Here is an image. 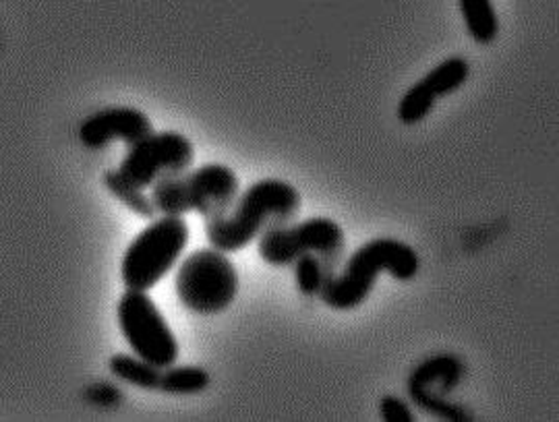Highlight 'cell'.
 <instances>
[{
	"mask_svg": "<svg viewBox=\"0 0 559 422\" xmlns=\"http://www.w3.org/2000/svg\"><path fill=\"white\" fill-rule=\"evenodd\" d=\"M102 182H104V186H106V191L110 195H115L127 209H131L140 218H145V220H154L156 218L158 209H156V205L152 202V197H147L143 193V189H140L138 184L127 181L120 174V170H106L104 177H102Z\"/></svg>",
	"mask_w": 559,
	"mask_h": 422,
	"instance_id": "4fadbf2b",
	"label": "cell"
},
{
	"mask_svg": "<svg viewBox=\"0 0 559 422\" xmlns=\"http://www.w3.org/2000/svg\"><path fill=\"white\" fill-rule=\"evenodd\" d=\"M346 246L344 230L330 218H309L299 224L272 226L260 237L258 253L274 267L295 265L302 255H318L325 267L336 276V267Z\"/></svg>",
	"mask_w": 559,
	"mask_h": 422,
	"instance_id": "8992f818",
	"label": "cell"
},
{
	"mask_svg": "<svg viewBox=\"0 0 559 422\" xmlns=\"http://www.w3.org/2000/svg\"><path fill=\"white\" fill-rule=\"evenodd\" d=\"M295 278L297 288L305 297H320L321 290L334 278V274L325 267V263L321 262L318 255L309 253L295 263Z\"/></svg>",
	"mask_w": 559,
	"mask_h": 422,
	"instance_id": "2e32d148",
	"label": "cell"
},
{
	"mask_svg": "<svg viewBox=\"0 0 559 422\" xmlns=\"http://www.w3.org/2000/svg\"><path fill=\"white\" fill-rule=\"evenodd\" d=\"M110 373L120 382L135 385L141 389H160L162 371L160 366L152 362L143 361L138 354H115L108 361Z\"/></svg>",
	"mask_w": 559,
	"mask_h": 422,
	"instance_id": "7c38bea8",
	"label": "cell"
},
{
	"mask_svg": "<svg viewBox=\"0 0 559 422\" xmlns=\"http://www.w3.org/2000/svg\"><path fill=\"white\" fill-rule=\"evenodd\" d=\"M420 269L417 251L396 239H373L359 246L346 262L340 276H334L321 290V301L334 311H350L367 301L381 272L396 280H413Z\"/></svg>",
	"mask_w": 559,
	"mask_h": 422,
	"instance_id": "7a4b0ae2",
	"label": "cell"
},
{
	"mask_svg": "<svg viewBox=\"0 0 559 422\" xmlns=\"http://www.w3.org/2000/svg\"><path fill=\"white\" fill-rule=\"evenodd\" d=\"M150 197L162 216L200 214L212 220L228 214L239 200V177L224 164H205L189 174L156 182Z\"/></svg>",
	"mask_w": 559,
	"mask_h": 422,
	"instance_id": "3957f363",
	"label": "cell"
},
{
	"mask_svg": "<svg viewBox=\"0 0 559 422\" xmlns=\"http://www.w3.org/2000/svg\"><path fill=\"white\" fill-rule=\"evenodd\" d=\"M177 297L198 315L226 311L239 292V274L228 253L214 246L200 249L185 257L175 278Z\"/></svg>",
	"mask_w": 559,
	"mask_h": 422,
	"instance_id": "5b68a950",
	"label": "cell"
},
{
	"mask_svg": "<svg viewBox=\"0 0 559 422\" xmlns=\"http://www.w3.org/2000/svg\"><path fill=\"white\" fill-rule=\"evenodd\" d=\"M189 242V224L179 216H162L127 246L120 278L127 290L150 292L179 262Z\"/></svg>",
	"mask_w": 559,
	"mask_h": 422,
	"instance_id": "277c9868",
	"label": "cell"
},
{
	"mask_svg": "<svg viewBox=\"0 0 559 422\" xmlns=\"http://www.w3.org/2000/svg\"><path fill=\"white\" fill-rule=\"evenodd\" d=\"M299 209L300 193L293 184L263 179L239 195L228 214L205 220V237L214 249L237 253L260 239L267 228L288 224Z\"/></svg>",
	"mask_w": 559,
	"mask_h": 422,
	"instance_id": "6da1fadb",
	"label": "cell"
},
{
	"mask_svg": "<svg viewBox=\"0 0 559 422\" xmlns=\"http://www.w3.org/2000/svg\"><path fill=\"white\" fill-rule=\"evenodd\" d=\"M468 75H471L468 61L462 57H452L440 62L436 69H431L420 81L436 98H443L460 89L468 80Z\"/></svg>",
	"mask_w": 559,
	"mask_h": 422,
	"instance_id": "5bb4252c",
	"label": "cell"
},
{
	"mask_svg": "<svg viewBox=\"0 0 559 422\" xmlns=\"http://www.w3.org/2000/svg\"><path fill=\"white\" fill-rule=\"evenodd\" d=\"M154 133V124L138 108L115 106L94 112L81 122L80 141L90 149H102L110 141H124L129 147L147 140Z\"/></svg>",
	"mask_w": 559,
	"mask_h": 422,
	"instance_id": "9c48e42d",
	"label": "cell"
},
{
	"mask_svg": "<svg viewBox=\"0 0 559 422\" xmlns=\"http://www.w3.org/2000/svg\"><path fill=\"white\" fill-rule=\"evenodd\" d=\"M459 7L473 40L483 46L496 41L500 36V20L489 0H462Z\"/></svg>",
	"mask_w": 559,
	"mask_h": 422,
	"instance_id": "8fae6325",
	"label": "cell"
},
{
	"mask_svg": "<svg viewBox=\"0 0 559 422\" xmlns=\"http://www.w3.org/2000/svg\"><path fill=\"white\" fill-rule=\"evenodd\" d=\"M210 385V373L201 366H166L162 371L160 389L170 396H193Z\"/></svg>",
	"mask_w": 559,
	"mask_h": 422,
	"instance_id": "9a60e30c",
	"label": "cell"
},
{
	"mask_svg": "<svg viewBox=\"0 0 559 422\" xmlns=\"http://www.w3.org/2000/svg\"><path fill=\"white\" fill-rule=\"evenodd\" d=\"M117 317L120 334L133 354L160 369L179 361V342L147 292L127 290L120 297Z\"/></svg>",
	"mask_w": 559,
	"mask_h": 422,
	"instance_id": "52a82bcc",
	"label": "cell"
},
{
	"mask_svg": "<svg viewBox=\"0 0 559 422\" xmlns=\"http://www.w3.org/2000/svg\"><path fill=\"white\" fill-rule=\"evenodd\" d=\"M408 396L413 398V402L420 406L425 412L438 417V419H445V421H471L473 414H468L462 406L454 402H448L441 396H433L427 391H419V389H408Z\"/></svg>",
	"mask_w": 559,
	"mask_h": 422,
	"instance_id": "ac0fdd59",
	"label": "cell"
},
{
	"mask_svg": "<svg viewBox=\"0 0 559 422\" xmlns=\"http://www.w3.org/2000/svg\"><path fill=\"white\" fill-rule=\"evenodd\" d=\"M381 419L385 422H415V414L408 403L396 396H385L380 402Z\"/></svg>",
	"mask_w": 559,
	"mask_h": 422,
	"instance_id": "d6986e66",
	"label": "cell"
},
{
	"mask_svg": "<svg viewBox=\"0 0 559 422\" xmlns=\"http://www.w3.org/2000/svg\"><path fill=\"white\" fill-rule=\"evenodd\" d=\"M87 400L96 403V406L110 408V406H117L122 400V391H120L119 387H112L108 383H98V385L87 389Z\"/></svg>",
	"mask_w": 559,
	"mask_h": 422,
	"instance_id": "ffe728a7",
	"label": "cell"
},
{
	"mask_svg": "<svg viewBox=\"0 0 559 422\" xmlns=\"http://www.w3.org/2000/svg\"><path fill=\"white\" fill-rule=\"evenodd\" d=\"M193 160L195 149L191 141L175 131H162L129 147L119 170L127 181L147 189L162 179L185 174Z\"/></svg>",
	"mask_w": 559,
	"mask_h": 422,
	"instance_id": "ba28073f",
	"label": "cell"
},
{
	"mask_svg": "<svg viewBox=\"0 0 559 422\" xmlns=\"http://www.w3.org/2000/svg\"><path fill=\"white\" fill-rule=\"evenodd\" d=\"M462 375H464V366L460 359L452 354H438L420 362L419 366L413 371L408 385H415V387H408V389H419V391L445 398V394H450L462 382Z\"/></svg>",
	"mask_w": 559,
	"mask_h": 422,
	"instance_id": "30bf717a",
	"label": "cell"
},
{
	"mask_svg": "<svg viewBox=\"0 0 559 422\" xmlns=\"http://www.w3.org/2000/svg\"><path fill=\"white\" fill-rule=\"evenodd\" d=\"M436 96L423 85V81H417L415 85H411L406 89V94L402 96V100L399 104V121L402 124H419L420 121H425L429 117V112L433 110L436 106Z\"/></svg>",
	"mask_w": 559,
	"mask_h": 422,
	"instance_id": "e0dca14e",
	"label": "cell"
}]
</instances>
